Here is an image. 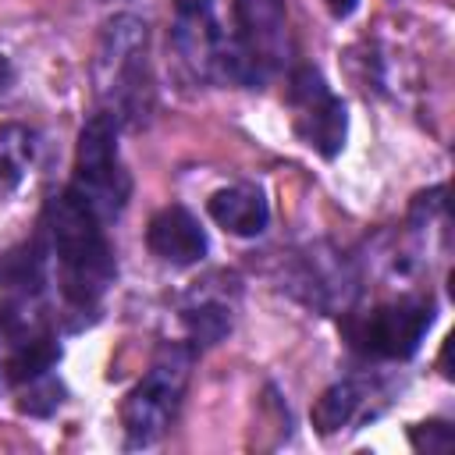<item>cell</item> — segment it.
Segmentation results:
<instances>
[{"label":"cell","instance_id":"cell-1","mask_svg":"<svg viewBox=\"0 0 455 455\" xmlns=\"http://www.w3.org/2000/svg\"><path fill=\"white\" fill-rule=\"evenodd\" d=\"M39 231L50 245V256H57V270H60L57 284L64 302L75 313H92L117 274L103 220L68 185L53 199H46Z\"/></svg>","mask_w":455,"mask_h":455},{"label":"cell","instance_id":"cell-2","mask_svg":"<svg viewBox=\"0 0 455 455\" xmlns=\"http://www.w3.org/2000/svg\"><path fill=\"white\" fill-rule=\"evenodd\" d=\"M149 28L135 14H117L103 25L92 60V82L100 110H107L121 128H139L153 110V75H149Z\"/></svg>","mask_w":455,"mask_h":455},{"label":"cell","instance_id":"cell-3","mask_svg":"<svg viewBox=\"0 0 455 455\" xmlns=\"http://www.w3.org/2000/svg\"><path fill=\"white\" fill-rule=\"evenodd\" d=\"M192 359H196L192 345H167L149 363L142 380L124 395L121 430H124L128 448H149L171 430V423L178 419V409L185 402Z\"/></svg>","mask_w":455,"mask_h":455},{"label":"cell","instance_id":"cell-4","mask_svg":"<svg viewBox=\"0 0 455 455\" xmlns=\"http://www.w3.org/2000/svg\"><path fill=\"white\" fill-rule=\"evenodd\" d=\"M434 323L430 295H402L380 302L366 313H341L345 345L373 363H405L419 352L427 331Z\"/></svg>","mask_w":455,"mask_h":455},{"label":"cell","instance_id":"cell-5","mask_svg":"<svg viewBox=\"0 0 455 455\" xmlns=\"http://www.w3.org/2000/svg\"><path fill=\"white\" fill-rule=\"evenodd\" d=\"M117 132H121V124L107 110H96L82 124L78 146H75L71 188L92 206V213L103 224L107 220H117L124 213L128 199H132V174L121 164Z\"/></svg>","mask_w":455,"mask_h":455},{"label":"cell","instance_id":"cell-6","mask_svg":"<svg viewBox=\"0 0 455 455\" xmlns=\"http://www.w3.org/2000/svg\"><path fill=\"white\" fill-rule=\"evenodd\" d=\"M284 96H288V107H291V128L302 139V146H309L323 160H334L345 149V139H348L345 100L309 64H299V68L288 71V92Z\"/></svg>","mask_w":455,"mask_h":455},{"label":"cell","instance_id":"cell-7","mask_svg":"<svg viewBox=\"0 0 455 455\" xmlns=\"http://www.w3.org/2000/svg\"><path fill=\"white\" fill-rule=\"evenodd\" d=\"M288 291L320 313H348L359 295V274L345 252L316 242L291 259Z\"/></svg>","mask_w":455,"mask_h":455},{"label":"cell","instance_id":"cell-8","mask_svg":"<svg viewBox=\"0 0 455 455\" xmlns=\"http://www.w3.org/2000/svg\"><path fill=\"white\" fill-rule=\"evenodd\" d=\"M235 43L267 82L291 60L288 11L284 0H235Z\"/></svg>","mask_w":455,"mask_h":455},{"label":"cell","instance_id":"cell-9","mask_svg":"<svg viewBox=\"0 0 455 455\" xmlns=\"http://www.w3.org/2000/svg\"><path fill=\"white\" fill-rule=\"evenodd\" d=\"M178 320L192 348H210L224 341L235 323V288H224L217 277H206L203 284L196 281V288L178 306Z\"/></svg>","mask_w":455,"mask_h":455},{"label":"cell","instance_id":"cell-10","mask_svg":"<svg viewBox=\"0 0 455 455\" xmlns=\"http://www.w3.org/2000/svg\"><path fill=\"white\" fill-rule=\"evenodd\" d=\"M146 249L156 259L171 263V267H192V263H199L206 256L210 238H206V231H203V224L196 220L192 210L171 203V206H164V210H156L149 217Z\"/></svg>","mask_w":455,"mask_h":455},{"label":"cell","instance_id":"cell-11","mask_svg":"<svg viewBox=\"0 0 455 455\" xmlns=\"http://www.w3.org/2000/svg\"><path fill=\"white\" fill-rule=\"evenodd\" d=\"M377 398H384L380 380L370 377H345L334 380L313 405V427L316 434H338L345 427H355L363 419H373L380 412Z\"/></svg>","mask_w":455,"mask_h":455},{"label":"cell","instance_id":"cell-12","mask_svg":"<svg viewBox=\"0 0 455 455\" xmlns=\"http://www.w3.org/2000/svg\"><path fill=\"white\" fill-rule=\"evenodd\" d=\"M206 213L217 228H224L228 235L235 238H256L267 231L270 224V206H267V196L263 188L249 185V181H238V185H228V188H217L210 199H206Z\"/></svg>","mask_w":455,"mask_h":455},{"label":"cell","instance_id":"cell-13","mask_svg":"<svg viewBox=\"0 0 455 455\" xmlns=\"http://www.w3.org/2000/svg\"><path fill=\"white\" fill-rule=\"evenodd\" d=\"M46 270H50V245L39 231L0 252V291L11 299H39L46 288Z\"/></svg>","mask_w":455,"mask_h":455},{"label":"cell","instance_id":"cell-14","mask_svg":"<svg viewBox=\"0 0 455 455\" xmlns=\"http://www.w3.org/2000/svg\"><path fill=\"white\" fill-rule=\"evenodd\" d=\"M39 153V135L28 124H0V199H11Z\"/></svg>","mask_w":455,"mask_h":455},{"label":"cell","instance_id":"cell-15","mask_svg":"<svg viewBox=\"0 0 455 455\" xmlns=\"http://www.w3.org/2000/svg\"><path fill=\"white\" fill-rule=\"evenodd\" d=\"M57 363H60V345L50 331H43V334H32L28 341H21L11 355H4L0 366H4L7 387H18L25 380H36V377L57 370Z\"/></svg>","mask_w":455,"mask_h":455},{"label":"cell","instance_id":"cell-16","mask_svg":"<svg viewBox=\"0 0 455 455\" xmlns=\"http://www.w3.org/2000/svg\"><path fill=\"white\" fill-rule=\"evenodd\" d=\"M60 402H64V384L53 377V370L36 380L18 384V409L28 416H50L60 409Z\"/></svg>","mask_w":455,"mask_h":455},{"label":"cell","instance_id":"cell-17","mask_svg":"<svg viewBox=\"0 0 455 455\" xmlns=\"http://www.w3.org/2000/svg\"><path fill=\"white\" fill-rule=\"evenodd\" d=\"M409 441L416 451H448L451 448V427L444 419H430V423H416L409 430Z\"/></svg>","mask_w":455,"mask_h":455},{"label":"cell","instance_id":"cell-18","mask_svg":"<svg viewBox=\"0 0 455 455\" xmlns=\"http://www.w3.org/2000/svg\"><path fill=\"white\" fill-rule=\"evenodd\" d=\"M327 4V11L334 14V18H348L355 7H359V0H323Z\"/></svg>","mask_w":455,"mask_h":455},{"label":"cell","instance_id":"cell-19","mask_svg":"<svg viewBox=\"0 0 455 455\" xmlns=\"http://www.w3.org/2000/svg\"><path fill=\"white\" fill-rule=\"evenodd\" d=\"M14 82V68H11V60H7V53L0 50V89H7Z\"/></svg>","mask_w":455,"mask_h":455},{"label":"cell","instance_id":"cell-20","mask_svg":"<svg viewBox=\"0 0 455 455\" xmlns=\"http://www.w3.org/2000/svg\"><path fill=\"white\" fill-rule=\"evenodd\" d=\"M0 387H7V377H4V366H0Z\"/></svg>","mask_w":455,"mask_h":455}]
</instances>
